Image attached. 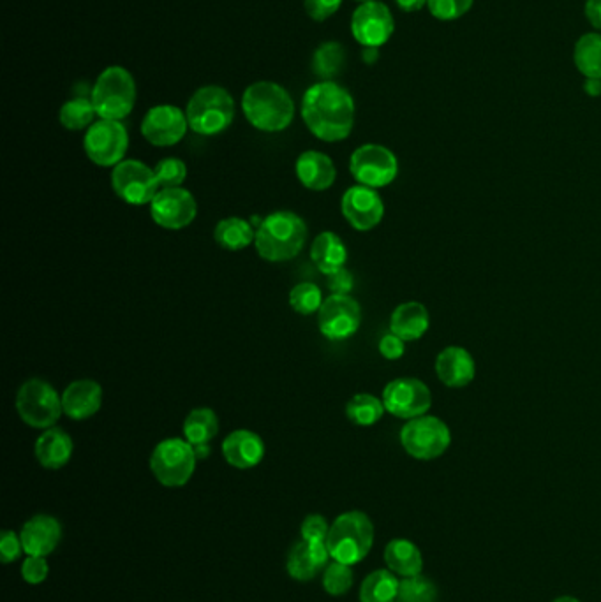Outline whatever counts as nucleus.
Segmentation results:
<instances>
[{"mask_svg":"<svg viewBox=\"0 0 601 602\" xmlns=\"http://www.w3.org/2000/svg\"><path fill=\"white\" fill-rule=\"evenodd\" d=\"M302 118L318 140H346L355 125V101L339 83L321 81L305 92Z\"/></svg>","mask_w":601,"mask_h":602,"instance_id":"obj_1","label":"nucleus"},{"mask_svg":"<svg viewBox=\"0 0 601 602\" xmlns=\"http://www.w3.org/2000/svg\"><path fill=\"white\" fill-rule=\"evenodd\" d=\"M307 235V224L300 215L279 210L261 219L254 247L268 263H284L302 252Z\"/></svg>","mask_w":601,"mask_h":602,"instance_id":"obj_2","label":"nucleus"},{"mask_svg":"<svg viewBox=\"0 0 601 602\" xmlns=\"http://www.w3.org/2000/svg\"><path fill=\"white\" fill-rule=\"evenodd\" d=\"M242 110L249 124L263 133L284 131L295 118V103L288 90L274 81H258L247 87Z\"/></svg>","mask_w":601,"mask_h":602,"instance_id":"obj_3","label":"nucleus"},{"mask_svg":"<svg viewBox=\"0 0 601 602\" xmlns=\"http://www.w3.org/2000/svg\"><path fill=\"white\" fill-rule=\"evenodd\" d=\"M374 544V525L362 511L341 514L330 527L327 548L332 560L355 566L362 562Z\"/></svg>","mask_w":601,"mask_h":602,"instance_id":"obj_4","label":"nucleus"},{"mask_svg":"<svg viewBox=\"0 0 601 602\" xmlns=\"http://www.w3.org/2000/svg\"><path fill=\"white\" fill-rule=\"evenodd\" d=\"M187 122L194 133L216 136L230 127L235 118V101L228 90L208 85L196 90L187 104Z\"/></svg>","mask_w":601,"mask_h":602,"instance_id":"obj_5","label":"nucleus"},{"mask_svg":"<svg viewBox=\"0 0 601 602\" xmlns=\"http://www.w3.org/2000/svg\"><path fill=\"white\" fill-rule=\"evenodd\" d=\"M90 97L99 118L120 122L133 111L136 103L133 74L120 66L104 69L94 83Z\"/></svg>","mask_w":601,"mask_h":602,"instance_id":"obj_6","label":"nucleus"},{"mask_svg":"<svg viewBox=\"0 0 601 602\" xmlns=\"http://www.w3.org/2000/svg\"><path fill=\"white\" fill-rule=\"evenodd\" d=\"M16 411L25 425L36 430H48L53 428L64 414L62 395L57 393L50 382L29 379L23 382L18 390Z\"/></svg>","mask_w":601,"mask_h":602,"instance_id":"obj_7","label":"nucleus"},{"mask_svg":"<svg viewBox=\"0 0 601 602\" xmlns=\"http://www.w3.org/2000/svg\"><path fill=\"white\" fill-rule=\"evenodd\" d=\"M193 444L186 439L171 437L159 442L150 456V470L154 478L166 488H180L193 478L196 469Z\"/></svg>","mask_w":601,"mask_h":602,"instance_id":"obj_8","label":"nucleus"},{"mask_svg":"<svg viewBox=\"0 0 601 602\" xmlns=\"http://www.w3.org/2000/svg\"><path fill=\"white\" fill-rule=\"evenodd\" d=\"M452 434L445 421L434 416L409 419L401 430L402 448L416 460H434L450 448Z\"/></svg>","mask_w":601,"mask_h":602,"instance_id":"obj_9","label":"nucleus"},{"mask_svg":"<svg viewBox=\"0 0 601 602\" xmlns=\"http://www.w3.org/2000/svg\"><path fill=\"white\" fill-rule=\"evenodd\" d=\"M85 154L101 168H115L124 161L129 148V134L119 120H99L90 125L83 140Z\"/></svg>","mask_w":601,"mask_h":602,"instance_id":"obj_10","label":"nucleus"},{"mask_svg":"<svg viewBox=\"0 0 601 602\" xmlns=\"http://www.w3.org/2000/svg\"><path fill=\"white\" fill-rule=\"evenodd\" d=\"M349 171L358 184L372 189L392 184L399 173V162L392 150L383 145H362L349 159Z\"/></svg>","mask_w":601,"mask_h":602,"instance_id":"obj_11","label":"nucleus"},{"mask_svg":"<svg viewBox=\"0 0 601 602\" xmlns=\"http://www.w3.org/2000/svg\"><path fill=\"white\" fill-rule=\"evenodd\" d=\"M112 187L122 201L133 206L150 205L161 191L156 171L136 159H127L113 168Z\"/></svg>","mask_w":601,"mask_h":602,"instance_id":"obj_12","label":"nucleus"},{"mask_svg":"<svg viewBox=\"0 0 601 602\" xmlns=\"http://www.w3.org/2000/svg\"><path fill=\"white\" fill-rule=\"evenodd\" d=\"M383 405L395 418L415 419L425 416L432 405L431 390L425 382L402 377L386 384Z\"/></svg>","mask_w":601,"mask_h":602,"instance_id":"obj_13","label":"nucleus"},{"mask_svg":"<svg viewBox=\"0 0 601 602\" xmlns=\"http://www.w3.org/2000/svg\"><path fill=\"white\" fill-rule=\"evenodd\" d=\"M362 323V309L349 294H330L318 312L321 335L328 340H346L357 333Z\"/></svg>","mask_w":601,"mask_h":602,"instance_id":"obj_14","label":"nucleus"},{"mask_svg":"<svg viewBox=\"0 0 601 602\" xmlns=\"http://www.w3.org/2000/svg\"><path fill=\"white\" fill-rule=\"evenodd\" d=\"M150 215L157 226L179 231L193 224L198 215V203L193 194L182 187H168L157 192L150 203Z\"/></svg>","mask_w":601,"mask_h":602,"instance_id":"obj_15","label":"nucleus"},{"mask_svg":"<svg viewBox=\"0 0 601 602\" xmlns=\"http://www.w3.org/2000/svg\"><path fill=\"white\" fill-rule=\"evenodd\" d=\"M394 30V16L388 6L378 0L364 2L351 18V34L365 48L385 45Z\"/></svg>","mask_w":601,"mask_h":602,"instance_id":"obj_16","label":"nucleus"},{"mask_svg":"<svg viewBox=\"0 0 601 602\" xmlns=\"http://www.w3.org/2000/svg\"><path fill=\"white\" fill-rule=\"evenodd\" d=\"M187 115L173 104H161L147 111L141 122V134L154 147H173L184 140Z\"/></svg>","mask_w":601,"mask_h":602,"instance_id":"obj_17","label":"nucleus"},{"mask_svg":"<svg viewBox=\"0 0 601 602\" xmlns=\"http://www.w3.org/2000/svg\"><path fill=\"white\" fill-rule=\"evenodd\" d=\"M341 210L349 226L357 231H371L385 215V205L378 191L365 185H355L344 192Z\"/></svg>","mask_w":601,"mask_h":602,"instance_id":"obj_18","label":"nucleus"},{"mask_svg":"<svg viewBox=\"0 0 601 602\" xmlns=\"http://www.w3.org/2000/svg\"><path fill=\"white\" fill-rule=\"evenodd\" d=\"M20 537L23 551L29 557H46L57 550L62 539V525L50 514H38L23 525Z\"/></svg>","mask_w":601,"mask_h":602,"instance_id":"obj_19","label":"nucleus"},{"mask_svg":"<svg viewBox=\"0 0 601 602\" xmlns=\"http://www.w3.org/2000/svg\"><path fill=\"white\" fill-rule=\"evenodd\" d=\"M103 405V388L92 379L71 382L62 393V409L67 418L75 421L89 419L99 412Z\"/></svg>","mask_w":601,"mask_h":602,"instance_id":"obj_20","label":"nucleus"},{"mask_svg":"<svg viewBox=\"0 0 601 602\" xmlns=\"http://www.w3.org/2000/svg\"><path fill=\"white\" fill-rule=\"evenodd\" d=\"M327 543H311L302 539L293 544L288 555V573L297 581H311L327 569L330 560Z\"/></svg>","mask_w":601,"mask_h":602,"instance_id":"obj_21","label":"nucleus"},{"mask_svg":"<svg viewBox=\"0 0 601 602\" xmlns=\"http://www.w3.org/2000/svg\"><path fill=\"white\" fill-rule=\"evenodd\" d=\"M223 456L235 469H253L265 456V442L251 430H235L224 439Z\"/></svg>","mask_w":601,"mask_h":602,"instance_id":"obj_22","label":"nucleus"},{"mask_svg":"<svg viewBox=\"0 0 601 602\" xmlns=\"http://www.w3.org/2000/svg\"><path fill=\"white\" fill-rule=\"evenodd\" d=\"M436 374L448 388H464L475 379V360L462 347H446L438 354Z\"/></svg>","mask_w":601,"mask_h":602,"instance_id":"obj_23","label":"nucleus"},{"mask_svg":"<svg viewBox=\"0 0 601 602\" xmlns=\"http://www.w3.org/2000/svg\"><path fill=\"white\" fill-rule=\"evenodd\" d=\"M295 171L302 185L316 192L327 191L335 184L337 178L334 161L327 154L316 150H309L300 155Z\"/></svg>","mask_w":601,"mask_h":602,"instance_id":"obj_24","label":"nucleus"},{"mask_svg":"<svg viewBox=\"0 0 601 602\" xmlns=\"http://www.w3.org/2000/svg\"><path fill=\"white\" fill-rule=\"evenodd\" d=\"M73 439L62 428H48L36 441V458L45 469L59 470L69 463L73 456Z\"/></svg>","mask_w":601,"mask_h":602,"instance_id":"obj_25","label":"nucleus"},{"mask_svg":"<svg viewBox=\"0 0 601 602\" xmlns=\"http://www.w3.org/2000/svg\"><path fill=\"white\" fill-rule=\"evenodd\" d=\"M429 312L418 301H406L399 305L390 319V331L404 342L422 338L429 330Z\"/></svg>","mask_w":601,"mask_h":602,"instance_id":"obj_26","label":"nucleus"},{"mask_svg":"<svg viewBox=\"0 0 601 602\" xmlns=\"http://www.w3.org/2000/svg\"><path fill=\"white\" fill-rule=\"evenodd\" d=\"M311 259L316 268L328 277L346 266L348 249L342 242L341 236L335 235L332 231H323L312 242Z\"/></svg>","mask_w":601,"mask_h":602,"instance_id":"obj_27","label":"nucleus"},{"mask_svg":"<svg viewBox=\"0 0 601 602\" xmlns=\"http://www.w3.org/2000/svg\"><path fill=\"white\" fill-rule=\"evenodd\" d=\"M385 562L392 573L402 578L422 574V553L418 550V546L408 539H394L386 544Z\"/></svg>","mask_w":601,"mask_h":602,"instance_id":"obj_28","label":"nucleus"},{"mask_svg":"<svg viewBox=\"0 0 601 602\" xmlns=\"http://www.w3.org/2000/svg\"><path fill=\"white\" fill-rule=\"evenodd\" d=\"M217 245L223 249L237 252L244 250L256 240V228L249 221L240 217H228L217 224L214 229Z\"/></svg>","mask_w":601,"mask_h":602,"instance_id":"obj_29","label":"nucleus"},{"mask_svg":"<svg viewBox=\"0 0 601 602\" xmlns=\"http://www.w3.org/2000/svg\"><path fill=\"white\" fill-rule=\"evenodd\" d=\"M401 581L390 569L369 574L360 588V602H395Z\"/></svg>","mask_w":601,"mask_h":602,"instance_id":"obj_30","label":"nucleus"},{"mask_svg":"<svg viewBox=\"0 0 601 602\" xmlns=\"http://www.w3.org/2000/svg\"><path fill=\"white\" fill-rule=\"evenodd\" d=\"M219 434V419L216 412L207 407L193 409L184 421V437L189 444L201 446L208 444Z\"/></svg>","mask_w":601,"mask_h":602,"instance_id":"obj_31","label":"nucleus"},{"mask_svg":"<svg viewBox=\"0 0 601 602\" xmlns=\"http://www.w3.org/2000/svg\"><path fill=\"white\" fill-rule=\"evenodd\" d=\"M573 60L587 80H601V34L580 37L575 45Z\"/></svg>","mask_w":601,"mask_h":602,"instance_id":"obj_32","label":"nucleus"},{"mask_svg":"<svg viewBox=\"0 0 601 602\" xmlns=\"http://www.w3.org/2000/svg\"><path fill=\"white\" fill-rule=\"evenodd\" d=\"M96 115L92 97L78 96L75 99H69L60 108L59 118L60 124L64 125L67 131H83L85 127L94 124Z\"/></svg>","mask_w":601,"mask_h":602,"instance_id":"obj_33","label":"nucleus"},{"mask_svg":"<svg viewBox=\"0 0 601 602\" xmlns=\"http://www.w3.org/2000/svg\"><path fill=\"white\" fill-rule=\"evenodd\" d=\"M385 411L383 400H379L369 393L355 395L346 405V416L351 423L358 426L376 425L379 419L383 418Z\"/></svg>","mask_w":601,"mask_h":602,"instance_id":"obj_34","label":"nucleus"},{"mask_svg":"<svg viewBox=\"0 0 601 602\" xmlns=\"http://www.w3.org/2000/svg\"><path fill=\"white\" fill-rule=\"evenodd\" d=\"M346 62L344 46L339 43H325L318 48L312 59V69L323 81H332L334 76L341 73Z\"/></svg>","mask_w":601,"mask_h":602,"instance_id":"obj_35","label":"nucleus"},{"mask_svg":"<svg viewBox=\"0 0 601 602\" xmlns=\"http://www.w3.org/2000/svg\"><path fill=\"white\" fill-rule=\"evenodd\" d=\"M395 602H438V588L434 581L422 574L402 578L399 595Z\"/></svg>","mask_w":601,"mask_h":602,"instance_id":"obj_36","label":"nucleus"},{"mask_svg":"<svg viewBox=\"0 0 601 602\" xmlns=\"http://www.w3.org/2000/svg\"><path fill=\"white\" fill-rule=\"evenodd\" d=\"M323 291L312 282L297 284L290 291L291 309L302 316H311L314 312H320L323 305Z\"/></svg>","mask_w":601,"mask_h":602,"instance_id":"obj_37","label":"nucleus"},{"mask_svg":"<svg viewBox=\"0 0 601 602\" xmlns=\"http://www.w3.org/2000/svg\"><path fill=\"white\" fill-rule=\"evenodd\" d=\"M353 583H355V574L348 564L334 560L323 571V587L330 595L339 597V595L348 594Z\"/></svg>","mask_w":601,"mask_h":602,"instance_id":"obj_38","label":"nucleus"},{"mask_svg":"<svg viewBox=\"0 0 601 602\" xmlns=\"http://www.w3.org/2000/svg\"><path fill=\"white\" fill-rule=\"evenodd\" d=\"M157 182L161 189L168 187H182L187 178L186 162L180 161L177 157H166L157 164L156 168Z\"/></svg>","mask_w":601,"mask_h":602,"instance_id":"obj_39","label":"nucleus"},{"mask_svg":"<svg viewBox=\"0 0 601 602\" xmlns=\"http://www.w3.org/2000/svg\"><path fill=\"white\" fill-rule=\"evenodd\" d=\"M473 2L475 0H429L427 8L434 18L443 22H452L466 15L469 9L473 8Z\"/></svg>","mask_w":601,"mask_h":602,"instance_id":"obj_40","label":"nucleus"},{"mask_svg":"<svg viewBox=\"0 0 601 602\" xmlns=\"http://www.w3.org/2000/svg\"><path fill=\"white\" fill-rule=\"evenodd\" d=\"M330 527L321 514H309L302 523V539L311 543H327Z\"/></svg>","mask_w":601,"mask_h":602,"instance_id":"obj_41","label":"nucleus"},{"mask_svg":"<svg viewBox=\"0 0 601 602\" xmlns=\"http://www.w3.org/2000/svg\"><path fill=\"white\" fill-rule=\"evenodd\" d=\"M50 567L45 557H27L22 566L23 580L30 585H39L48 578Z\"/></svg>","mask_w":601,"mask_h":602,"instance_id":"obj_42","label":"nucleus"},{"mask_svg":"<svg viewBox=\"0 0 601 602\" xmlns=\"http://www.w3.org/2000/svg\"><path fill=\"white\" fill-rule=\"evenodd\" d=\"M23 544L22 537L18 536L13 530H4L0 537V557L4 564L15 562L16 558L22 555Z\"/></svg>","mask_w":601,"mask_h":602,"instance_id":"obj_43","label":"nucleus"},{"mask_svg":"<svg viewBox=\"0 0 601 602\" xmlns=\"http://www.w3.org/2000/svg\"><path fill=\"white\" fill-rule=\"evenodd\" d=\"M342 0H305V11L316 22H325L341 8Z\"/></svg>","mask_w":601,"mask_h":602,"instance_id":"obj_44","label":"nucleus"},{"mask_svg":"<svg viewBox=\"0 0 601 602\" xmlns=\"http://www.w3.org/2000/svg\"><path fill=\"white\" fill-rule=\"evenodd\" d=\"M406 342L401 337L394 335L392 331L386 333L385 337L379 340V353L383 354V358L386 360L395 361L401 360L404 353H406Z\"/></svg>","mask_w":601,"mask_h":602,"instance_id":"obj_45","label":"nucleus"},{"mask_svg":"<svg viewBox=\"0 0 601 602\" xmlns=\"http://www.w3.org/2000/svg\"><path fill=\"white\" fill-rule=\"evenodd\" d=\"M327 284L332 294H349L351 293V289H353L355 280H353V275L346 268H342L339 272L328 275Z\"/></svg>","mask_w":601,"mask_h":602,"instance_id":"obj_46","label":"nucleus"},{"mask_svg":"<svg viewBox=\"0 0 601 602\" xmlns=\"http://www.w3.org/2000/svg\"><path fill=\"white\" fill-rule=\"evenodd\" d=\"M584 11L594 29L601 30V0H587Z\"/></svg>","mask_w":601,"mask_h":602,"instance_id":"obj_47","label":"nucleus"},{"mask_svg":"<svg viewBox=\"0 0 601 602\" xmlns=\"http://www.w3.org/2000/svg\"><path fill=\"white\" fill-rule=\"evenodd\" d=\"M395 2H397V6H399L402 11H406V13H415V11H420L423 6H427L429 0H395Z\"/></svg>","mask_w":601,"mask_h":602,"instance_id":"obj_48","label":"nucleus"},{"mask_svg":"<svg viewBox=\"0 0 601 602\" xmlns=\"http://www.w3.org/2000/svg\"><path fill=\"white\" fill-rule=\"evenodd\" d=\"M587 94L591 97H598L601 94V80H587L586 81Z\"/></svg>","mask_w":601,"mask_h":602,"instance_id":"obj_49","label":"nucleus"},{"mask_svg":"<svg viewBox=\"0 0 601 602\" xmlns=\"http://www.w3.org/2000/svg\"><path fill=\"white\" fill-rule=\"evenodd\" d=\"M194 453H196V458L198 460H205L210 455V446L208 444H201V446H193Z\"/></svg>","mask_w":601,"mask_h":602,"instance_id":"obj_50","label":"nucleus"},{"mask_svg":"<svg viewBox=\"0 0 601 602\" xmlns=\"http://www.w3.org/2000/svg\"><path fill=\"white\" fill-rule=\"evenodd\" d=\"M364 55L365 62H372L378 59V48H365Z\"/></svg>","mask_w":601,"mask_h":602,"instance_id":"obj_51","label":"nucleus"},{"mask_svg":"<svg viewBox=\"0 0 601 602\" xmlns=\"http://www.w3.org/2000/svg\"><path fill=\"white\" fill-rule=\"evenodd\" d=\"M554 602H580L579 599H575V597H570V595H564V597H559Z\"/></svg>","mask_w":601,"mask_h":602,"instance_id":"obj_52","label":"nucleus"},{"mask_svg":"<svg viewBox=\"0 0 601 602\" xmlns=\"http://www.w3.org/2000/svg\"><path fill=\"white\" fill-rule=\"evenodd\" d=\"M358 2H372V0H358Z\"/></svg>","mask_w":601,"mask_h":602,"instance_id":"obj_53","label":"nucleus"}]
</instances>
